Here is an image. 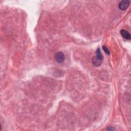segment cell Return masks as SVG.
<instances>
[{
  "label": "cell",
  "mask_w": 131,
  "mask_h": 131,
  "mask_svg": "<svg viewBox=\"0 0 131 131\" xmlns=\"http://www.w3.org/2000/svg\"><path fill=\"white\" fill-rule=\"evenodd\" d=\"M96 55L93 57L92 58V63L94 66L98 67L101 65L102 63V60L103 59V56L101 53L100 49H97L96 52Z\"/></svg>",
  "instance_id": "6da1fadb"
},
{
  "label": "cell",
  "mask_w": 131,
  "mask_h": 131,
  "mask_svg": "<svg viewBox=\"0 0 131 131\" xmlns=\"http://www.w3.org/2000/svg\"><path fill=\"white\" fill-rule=\"evenodd\" d=\"M54 58L56 61L59 63H61L63 62L65 59V56L64 54L61 52H58L56 53L55 54Z\"/></svg>",
  "instance_id": "7a4b0ae2"
},
{
  "label": "cell",
  "mask_w": 131,
  "mask_h": 131,
  "mask_svg": "<svg viewBox=\"0 0 131 131\" xmlns=\"http://www.w3.org/2000/svg\"><path fill=\"white\" fill-rule=\"evenodd\" d=\"M130 4V2L128 0H123V1H121L118 5L119 8L121 10H125L129 6Z\"/></svg>",
  "instance_id": "3957f363"
},
{
  "label": "cell",
  "mask_w": 131,
  "mask_h": 131,
  "mask_svg": "<svg viewBox=\"0 0 131 131\" xmlns=\"http://www.w3.org/2000/svg\"><path fill=\"white\" fill-rule=\"evenodd\" d=\"M120 34L123 38L127 40H130L131 38V36L129 33H128V32L125 30H121L120 31Z\"/></svg>",
  "instance_id": "277c9868"
},
{
  "label": "cell",
  "mask_w": 131,
  "mask_h": 131,
  "mask_svg": "<svg viewBox=\"0 0 131 131\" xmlns=\"http://www.w3.org/2000/svg\"><path fill=\"white\" fill-rule=\"evenodd\" d=\"M102 48H103V51L105 52V53H106V54H108V55L110 54V51H109L108 48H107L105 46H104V45L103 46H102Z\"/></svg>",
  "instance_id": "5b68a950"
}]
</instances>
